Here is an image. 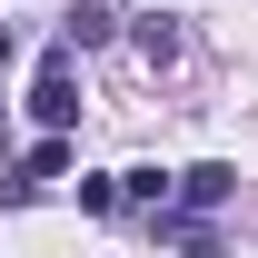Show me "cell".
<instances>
[{
  "mask_svg": "<svg viewBox=\"0 0 258 258\" xmlns=\"http://www.w3.org/2000/svg\"><path fill=\"white\" fill-rule=\"evenodd\" d=\"M109 30H119V10H99V0H80V10L60 20V50H99Z\"/></svg>",
  "mask_w": 258,
  "mask_h": 258,
  "instance_id": "obj_4",
  "label": "cell"
},
{
  "mask_svg": "<svg viewBox=\"0 0 258 258\" xmlns=\"http://www.w3.org/2000/svg\"><path fill=\"white\" fill-rule=\"evenodd\" d=\"M129 40H139V60H149V70H169V60H179V20H159V10H149Z\"/></svg>",
  "mask_w": 258,
  "mask_h": 258,
  "instance_id": "obj_5",
  "label": "cell"
},
{
  "mask_svg": "<svg viewBox=\"0 0 258 258\" xmlns=\"http://www.w3.org/2000/svg\"><path fill=\"white\" fill-rule=\"evenodd\" d=\"M30 119L50 129V139H70V119H80V50H50L30 80Z\"/></svg>",
  "mask_w": 258,
  "mask_h": 258,
  "instance_id": "obj_1",
  "label": "cell"
},
{
  "mask_svg": "<svg viewBox=\"0 0 258 258\" xmlns=\"http://www.w3.org/2000/svg\"><path fill=\"white\" fill-rule=\"evenodd\" d=\"M228 199H238V169H228V159L179 169V209H228Z\"/></svg>",
  "mask_w": 258,
  "mask_h": 258,
  "instance_id": "obj_3",
  "label": "cell"
},
{
  "mask_svg": "<svg viewBox=\"0 0 258 258\" xmlns=\"http://www.w3.org/2000/svg\"><path fill=\"white\" fill-rule=\"evenodd\" d=\"M10 50H20V40H10V20H0V70H10Z\"/></svg>",
  "mask_w": 258,
  "mask_h": 258,
  "instance_id": "obj_7",
  "label": "cell"
},
{
  "mask_svg": "<svg viewBox=\"0 0 258 258\" xmlns=\"http://www.w3.org/2000/svg\"><path fill=\"white\" fill-rule=\"evenodd\" d=\"M50 179H70V139H40L30 159H20V169H10V179H0V199L20 209V199H40V189H50Z\"/></svg>",
  "mask_w": 258,
  "mask_h": 258,
  "instance_id": "obj_2",
  "label": "cell"
},
{
  "mask_svg": "<svg viewBox=\"0 0 258 258\" xmlns=\"http://www.w3.org/2000/svg\"><path fill=\"white\" fill-rule=\"evenodd\" d=\"M169 189H179L169 169H119V199H139V209H169Z\"/></svg>",
  "mask_w": 258,
  "mask_h": 258,
  "instance_id": "obj_6",
  "label": "cell"
}]
</instances>
